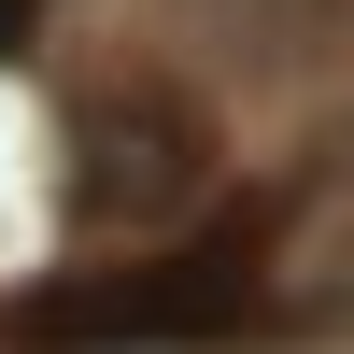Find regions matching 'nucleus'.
<instances>
[{
	"mask_svg": "<svg viewBox=\"0 0 354 354\" xmlns=\"http://www.w3.org/2000/svg\"><path fill=\"white\" fill-rule=\"evenodd\" d=\"M255 312V227L156 255V270H100V283H43L15 298V340H213Z\"/></svg>",
	"mask_w": 354,
	"mask_h": 354,
	"instance_id": "f257e3e1",
	"label": "nucleus"
},
{
	"mask_svg": "<svg viewBox=\"0 0 354 354\" xmlns=\"http://www.w3.org/2000/svg\"><path fill=\"white\" fill-rule=\"evenodd\" d=\"M213 185V128L185 100H100L71 128V227H170L185 198Z\"/></svg>",
	"mask_w": 354,
	"mask_h": 354,
	"instance_id": "f03ea898",
	"label": "nucleus"
},
{
	"mask_svg": "<svg viewBox=\"0 0 354 354\" xmlns=\"http://www.w3.org/2000/svg\"><path fill=\"white\" fill-rule=\"evenodd\" d=\"M198 15H213V28H241V43H270V57H283V43H298L312 15H326V0H198Z\"/></svg>",
	"mask_w": 354,
	"mask_h": 354,
	"instance_id": "7ed1b4c3",
	"label": "nucleus"
},
{
	"mask_svg": "<svg viewBox=\"0 0 354 354\" xmlns=\"http://www.w3.org/2000/svg\"><path fill=\"white\" fill-rule=\"evenodd\" d=\"M28 15H43V0H0V57H15V43H28Z\"/></svg>",
	"mask_w": 354,
	"mask_h": 354,
	"instance_id": "20e7f679",
	"label": "nucleus"
}]
</instances>
